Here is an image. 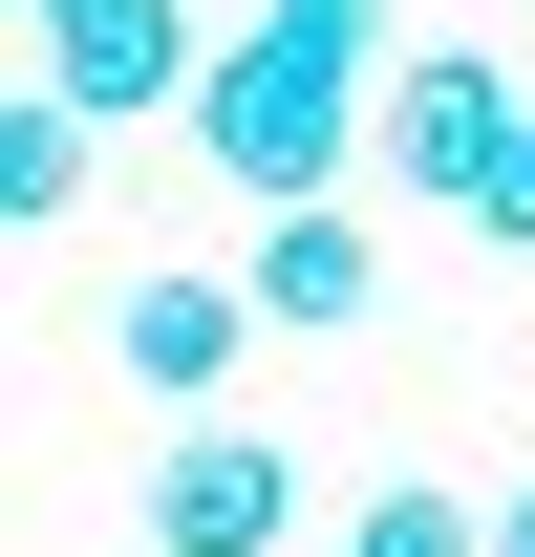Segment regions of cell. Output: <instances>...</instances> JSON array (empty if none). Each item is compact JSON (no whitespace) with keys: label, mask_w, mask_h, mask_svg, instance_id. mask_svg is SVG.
I'll return each mask as SVG.
<instances>
[{"label":"cell","mask_w":535,"mask_h":557,"mask_svg":"<svg viewBox=\"0 0 535 557\" xmlns=\"http://www.w3.org/2000/svg\"><path fill=\"white\" fill-rule=\"evenodd\" d=\"M386 65H407L386 0H236V44H214V86H194L214 194L236 214H322L343 172L386 150Z\"/></svg>","instance_id":"1"},{"label":"cell","mask_w":535,"mask_h":557,"mask_svg":"<svg viewBox=\"0 0 535 557\" xmlns=\"http://www.w3.org/2000/svg\"><path fill=\"white\" fill-rule=\"evenodd\" d=\"M514 150H535V86L493 65V44H407L386 65V150H364V172H386L407 214H471V236H493V214H514Z\"/></svg>","instance_id":"2"},{"label":"cell","mask_w":535,"mask_h":557,"mask_svg":"<svg viewBox=\"0 0 535 557\" xmlns=\"http://www.w3.org/2000/svg\"><path fill=\"white\" fill-rule=\"evenodd\" d=\"M22 86H65L86 129H194V86H214V0H22Z\"/></svg>","instance_id":"3"},{"label":"cell","mask_w":535,"mask_h":557,"mask_svg":"<svg viewBox=\"0 0 535 557\" xmlns=\"http://www.w3.org/2000/svg\"><path fill=\"white\" fill-rule=\"evenodd\" d=\"M129 536L150 557H278V536H300V450H278V429H172Z\"/></svg>","instance_id":"4"},{"label":"cell","mask_w":535,"mask_h":557,"mask_svg":"<svg viewBox=\"0 0 535 557\" xmlns=\"http://www.w3.org/2000/svg\"><path fill=\"white\" fill-rule=\"evenodd\" d=\"M236 344H258V278H194V258H129V300H108V364H129L150 408H194L236 386Z\"/></svg>","instance_id":"5"},{"label":"cell","mask_w":535,"mask_h":557,"mask_svg":"<svg viewBox=\"0 0 535 557\" xmlns=\"http://www.w3.org/2000/svg\"><path fill=\"white\" fill-rule=\"evenodd\" d=\"M236 278H258V322H278V344H343V322L386 300V236L322 194V214H258V236H236Z\"/></svg>","instance_id":"6"},{"label":"cell","mask_w":535,"mask_h":557,"mask_svg":"<svg viewBox=\"0 0 535 557\" xmlns=\"http://www.w3.org/2000/svg\"><path fill=\"white\" fill-rule=\"evenodd\" d=\"M0 214H22V236L86 214V108H65V86H0Z\"/></svg>","instance_id":"7"},{"label":"cell","mask_w":535,"mask_h":557,"mask_svg":"<svg viewBox=\"0 0 535 557\" xmlns=\"http://www.w3.org/2000/svg\"><path fill=\"white\" fill-rule=\"evenodd\" d=\"M322 557H493V515H471V493H428V472H407V493H364V515H343Z\"/></svg>","instance_id":"8"},{"label":"cell","mask_w":535,"mask_h":557,"mask_svg":"<svg viewBox=\"0 0 535 557\" xmlns=\"http://www.w3.org/2000/svg\"><path fill=\"white\" fill-rule=\"evenodd\" d=\"M493 557H535V493H493Z\"/></svg>","instance_id":"9"},{"label":"cell","mask_w":535,"mask_h":557,"mask_svg":"<svg viewBox=\"0 0 535 557\" xmlns=\"http://www.w3.org/2000/svg\"><path fill=\"white\" fill-rule=\"evenodd\" d=\"M493 236H535V150H514V214H493Z\"/></svg>","instance_id":"10"}]
</instances>
